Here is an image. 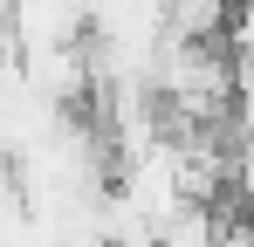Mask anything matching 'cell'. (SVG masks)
I'll use <instances>...</instances> for the list:
<instances>
[{"label": "cell", "mask_w": 254, "mask_h": 247, "mask_svg": "<svg viewBox=\"0 0 254 247\" xmlns=\"http://www.w3.org/2000/svg\"><path fill=\"white\" fill-rule=\"evenodd\" d=\"M144 247H151V241H144Z\"/></svg>", "instance_id": "obj_1"}]
</instances>
